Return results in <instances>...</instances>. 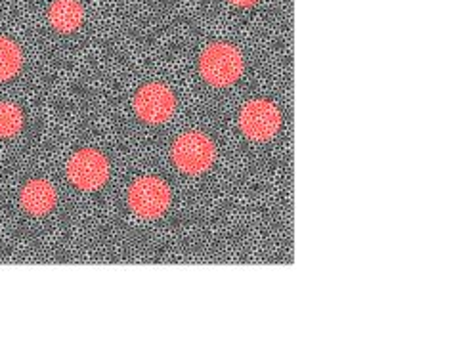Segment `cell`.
Returning a JSON list of instances; mask_svg holds the SVG:
<instances>
[{
  "label": "cell",
  "mask_w": 453,
  "mask_h": 338,
  "mask_svg": "<svg viewBox=\"0 0 453 338\" xmlns=\"http://www.w3.org/2000/svg\"><path fill=\"white\" fill-rule=\"evenodd\" d=\"M199 71L212 87H230L243 73V56L232 44H211L199 58Z\"/></svg>",
  "instance_id": "6da1fadb"
},
{
  "label": "cell",
  "mask_w": 453,
  "mask_h": 338,
  "mask_svg": "<svg viewBox=\"0 0 453 338\" xmlns=\"http://www.w3.org/2000/svg\"><path fill=\"white\" fill-rule=\"evenodd\" d=\"M173 199L171 188L161 178L144 176L138 178L128 189V204L140 219L153 220L166 212Z\"/></svg>",
  "instance_id": "7a4b0ae2"
},
{
  "label": "cell",
  "mask_w": 453,
  "mask_h": 338,
  "mask_svg": "<svg viewBox=\"0 0 453 338\" xmlns=\"http://www.w3.org/2000/svg\"><path fill=\"white\" fill-rule=\"evenodd\" d=\"M217 157V148L201 132H186L174 142L173 159L174 165L186 174H201L209 171Z\"/></svg>",
  "instance_id": "3957f363"
},
{
  "label": "cell",
  "mask_w": 453,
  "mask_h": 338,
  "mask_svg": "<svg viewBox=\"0 0 453 338\" xmlns=\"http://www.w3.org/2000/svg\"><path fill=\"white\" fill-rule=\"evenodd\" d=\"M176 110V98L173 90L163 82L144 84L134 98L136 115L150 125H163L171 120Z\"/></svg>",
  "instance_id": "277c9868"
},
{
  "label": "cell",
  "mask_w": 453,
  "mask_h": 338,
  "mask_svg": "<svg viewBox=\"0 0 453 338\" xmlns=\"http://www.w3.org/2000/svg\"><path fill=\"white\" fill-rule=\"evenodd\" d=\"M67 176L82 191L100 189L110 178V163L96 150H81L69 159Z\"/></svg>",
  "instance_id": "5b68a950"
},
{
  "label": "cell",
  "mask_w": 453,
  "mask_h": 338,
  "mask_svg": "<svg viewBox=\"0 0 453 338\" xmlns=\"http://www.w3.org/2000/svg\"><path fill=\"white\" fill-rule=\"evenodd\" d=\"M281 125V113L268 100L249 102L240 115V127L247 138L265 142L278 134Z\"/></svg>",
  "instance_id": "8992f818"
},
{
  "label": "cell",
  "mask_w": 453,
  "mask_h": 338,
  "mask_svg": "<svg viewBox=\"0 0 453 338\" xmlns=\"http://www.w3.org/2000/svg\"><path fill=\"white\" fill-rule=\"evenodd\" d=\"M21 207L33 216L49 214L58 201V193L49 180H31L26 188L21 189Z\"/></svg>",
  "instance_id": "52a82bcc"
},
{
  "label": "cell",
  "mask_w": 453,
  "mask_h": 338,
  "mask_svg": "<svg viewBox=\"0 0 453 338\" xmlns=\"http://www.w3.org/2000/svg\"><path fill=\"white\" fill-rule=\"evenodd\" d=\"M49 19L56 31L73 33L85 21V8L79 0H54L49 10Z\"/></svg>",
  "instance_id": "ba28073f"
},
{
  "label": "cell",
  "mask_w": 453,
  "mask_h": 338,
  "mask_svg": "<svg viewBox=\"0 0 453 338\" xmlns=\"http://www.w3.org/2000/svg\"><path fill=\"white\" fill-rule=\"evenodd\" d=\"M23 65L21 48L8 37H0V82L14 79Z\"/></svg>",
  "instance_id": "9c48e42d"
},
{
  "label": "cell",
  "mask_w": 453,
  "mask_h": 338,
  "mask_svg": "<svg viewBox=\"0 0 453 338\" xmlns=\"http://www.w3.org/2000/svg\"><path fill=\"white\" fill-rule=\"evenodd\" d=\"M23 128V113L16 104L0 102V138H14Z\"/></svg>",
  "instance_id": "30bf717a"
},
{
  "label": "cell",
  "mask_w": 453,
  "mask_h": 338,
  "mask_svg": "<svg viewBox=\"0 0 453 338\" xmlns=\"http://www.w3.org/2000/svg\"><path fill=\"white\" fill-rule=\"evenodd\" d=\"M230 3H234L235 6H243V8H249V6L257 4L258 0H230Z\"/></svg>",
  "instance_id": "8fae6325"
}]
</instances>
